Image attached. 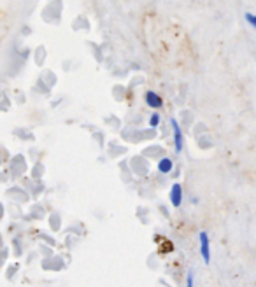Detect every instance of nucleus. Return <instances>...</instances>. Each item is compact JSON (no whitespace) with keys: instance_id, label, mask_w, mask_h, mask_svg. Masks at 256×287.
<instances>
[{"instance_id":"nucleus-7","label":"nucleus","mask_w":256,"mask_h":287,"mask_svg":"<svg viewBox=\"0 0 256 287\" xmlns=\"http://www.w3.org/2000/svg\"><path fill=\"white\" fill-rule=\"evenodd\" d=\"M244 18H246V21H248L251 26H256V16L253 13H246L244 14Z\"/></svg>"},{"instance_id":"nucleus-8","label":"nucleus","mask_w":256,"mask_h":287,"mask_svg":"<svg viewBox=\"0 0 256 287\" xmlns=\"http://www.w3.org/2000/svg\"><path fill=\"white\" fill-rule=\"evenodd\" d=\"M186 287H195V275H193V271H189L188 277H186Z\"/></svg>"},{"instance_id":"nucleus-5","label":"nucleus","mask_w":256,"mask_h":287,"mask_svg":"<svg viewBox=\"0 0 256 287\" xmlns=\"http://www.w3.org/2000/svg\"><path fill=\"white\" fill-rule=\"evenodd\" d=\"M172 168H174V165L168 158H162L158 161V172H162V174H170Z\"/></svg>"},{"instance_id":"nucleus-3","label":"nucleus","mask_w":256,"mask_h":287,"mask_svg":"<svg viewBox=\"0 0 256 287\" xmlns=\"http://www.w3.org/2000/svg\"><path fill=\"white\" fill-rule=\"evenodd\" d=\"M168 198H170L172 207H181V203H183V186H181V184H174V186L170 187Z\"/></svg>"},{"instance_id":"nucleus-6","label":"nucleus","mask_w":256,"mask_h":287,"mask_svg":"<svg viewBox=\"0 0 256 287\" xmlns=\"http://www.w3.org/2000/svg\"><path fill=\"white\" fill-rule=\"evenodd\" d=\"M158 125H160V114L155 112L151 117H149V126H151V128H156Z\"/></svg>"},{"instance_id":"nucleus-2","label":"nucleus","mask_w":256,"mask_h":287,"mask_svg":"<svg viewBox=\"0 0 256 287\" xmlns=\"http://www.w3.org/2000/svg\"><path fill=\"white\" fill-rule=\"evenodd\" d=\"M170 126H172V132H174V147H176V153H181L183 151V130H181L179 123L176 119L170 121Z\"/></svg>"},{"instance_id":"nucleus-1","label":"nucleus","mask_w":256,"mask_h":287,"mask_svg":"<svg viewBox=\"0 0 256 287\" xmlns=\"http://www.w3.org/2000/svg\"><path fill=\"white\" fill-rule=\"evenodd\" d=\"M200 256L206 263H210V242H209V235L206 231H200Z\"/></svg>"},{"instance_id":"nucleus-4","label":"nucleus","mask_w":256,"mask_h":287,"mask_svg":"<svg viewBox=\"0 0 256 287\" xmlns=\"http://www.w3.org/2000/svg\"><path fill=\"white\" fill-rule=\"evenodd\" d=\"M144 100H146L147 107H151V109H160L162 105H163V100H162V96L156 95L155 91H147L146 95H144Z\"/></svg>"}]
</instances>
